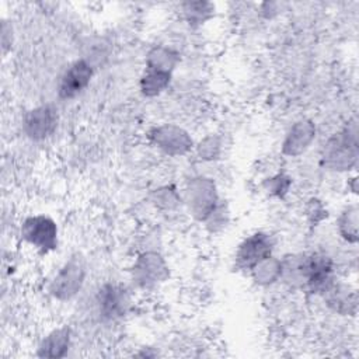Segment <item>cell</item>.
Wrapping results in <instances>:
<instances>
[{"mask_svg": "<svg viewBox=\"0 0 359 359\" xmlns=\"http://www.w3.org/2000/svg\"><path fill=\"white\" fill-rule=\"evenodd\" d=\"M300 275L313 292H325L332 280V264L324 255H311L299 265Z\"/></svg>", "mask_w": 359, "mask_h": 359, "instance_id": "1", "label": "cell"}, {"mask_svg": "<svg viewBox=\"0 0 359 359\" xmlns=\"http://www.w3.org/2000/svg\"><path fill=\"white\" fill-rule=\"evenodd\" d=\"M22 236L29 244L45 252L56 245V226L45 216L27 219L22 226Z\"/></svg>", "mask_w": 359, "mask_h": 359, "instance_id": "2", "label": "cell"}, {"mask_svg": "<svg viewBox=\"0 0 359 359\" xmlns=\"http://www.w3.org/2000/svg\"><path fill=\"white\" fill-rule=\"evenodd\" d=\"M271 254V241L266 234L255 233L245 238L237 251V264L241 268H254L268 259Z\"/></svg>", "mask_w": 359, "mask_h": 359, "instance_id": "3", "label": "cell"}, {"mask_svg": "<svg viewBox=\"0 0 359 359\" xmlns=\"http://www.w3.org/2000/svg\"><path fill=\"white\" fill-rule=\"evenodd\" d=\"M91 74L93 70L84 60L74 62L60 79L59 95L62 98H73L87 87Z\"/></svg>", "mask_w": 359, "mask_h": 359, "instance_id": "4", "label": "cell"}, {"mask_svg": "<svg viewBox=\"0 0 359 359\" xmlns=\"http://www.w3.org/2000/svg\"><path fill=\"white\" fill-rule=\"evenodd\" d=\"M56 125L55 111L49 107H41L34 109L27 118V132L32 137H45L49 135Z\"/></svg>", "mask_w": 359, "mask_h": 359, "instance_id": "5", "label": "cell"}, {"mask_svg": "<svg viewBox=\"0 0 359 359\" xmlns=\"http://www.w3.org/2000/svg\"><path fill=\"white\" fill-rule=\"evenodd\" d=\"M126 294L125 290H122L118 286L108 285L100 290V309L102 314L108 317H115L118 314H122V311L126 307Z\"/></svg>", "mask_w": 359, "mask_h": 359, "instance_id": "6", "label": "cell"}, {"mask_svg": "<svg viewBox=\"0 0 359 359\" xmlns=\"http://www.w3.org/2000/svg\"><path fill=\"white\" fill-rule=\"evenodd\" d=\"M83 279V273H81V268L79 265L74 264H69L66 265L57 275V278L55 279V293L56 294H66L67 297L73 293H76V290L80 287Z\"/></svg>", "mask_w": 359, "mask_h": 359, "instance_id": "7", "label": "cell"}]
</instances>
